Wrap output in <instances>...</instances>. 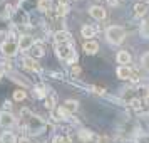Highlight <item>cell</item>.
Returning <instances> with one entry per match:
<instances>
[{
  "mask_svg": "<svg viewBox=\"0 0 149 143\" xmlns=\"http://www.w3.org/2000/svg\"><path fill=\"white\" fill-rule=\"evenodd\" d=\"M29 52H30V56H29V57H32V59H35V61H37L39 57H42V56L45 54V51H44V46H40V44H34V46L30 47V51H29Z\"/></svg>",
  "mask_w": 149,
  "mask_h": 143,
  "instance_id": "obj_14",
  "label": "cell"
},
{
  "mask_svg": "<svg viewBox=\"0 0 149 143\" xmlns=\"http://www.w3.org/2000/svg\"><path fill=\"white\" fill-rule=\"evenodd\" d=\"M35 44V39L30 34H22L17 41V47L19 51H30V47Z\"/></svg>",
  "mask_w": 149,
  "mask_h": 143,
  "instance_id": "obj_5",
  "label": "cell"
},
{
  "mask_svg": "<svg viewBox=\"0 0 149 143\" xmlns=\"http://www.w3.org/2000/svg\"><path fill=\"white\" fill-rule=\"evenodd\" d=\"M2 2H3V0H0V4H2Z\"/></svg>",
  "mask_w": 149,
  "mask_h": 143,
  "instance_id": "obj_32",
  "label": "cell"
},
{
  "mask_svg": "<svg viewBox=\"0 0 149 143\" xmlns=\"http://www.w3.org/2000/svg\"><path fill=\"white\" fill-rule=\"evenodd\" d=\"M55 54L59 59L65 62H75L77 59V54H75V49H74V42H70V44H57L55 46Z\"/></svg>",
  "mask_w": 149,
  "mask_h": 143,
  "instance_id": "obj_2",
  "label": "cell"
},
{
  "mask_svg": "<svg viewBox=\"0 0 149 143\" xmlns=\"http://www.w3.org/2000/svg\"><path fill=\"white\" fill-rule=\"evenodd\" d=\"M92 89H94L95 94H102L104 93V88H99V86H92Z\"/></svg>",
  "mask_w": 149,
  "mask_h": 143,
  "instance_id": "obj_26",
  "label": "cell"
},
{
  "mask_svg": "<svg viewBox=\"0 0 149 143\" xmlns=\"http://www.w3.org/2000/svg\"><path fill=\"white\" fill-rule=\"evenodd\" d=\"M17 143H32L29 138H20V140H17Z\"/></svg>",
  "mask_w": 149,
  "mask_h": 143,
  "instance_id": "obj_28",
  "label": "cell"
},
{
  "mask_svg": "<svg viewBox=\"0 0 149 143\" xmlns=\"http://www.w3.org/2000/svg\"><path fill=\"white\" fill-rule=\"evenodd\" d=\"M77 108H79V103L75 101V99H67V101L64 103V106H62V109H64L67 115L75 113V111H77Z\"/></svg>",
  "mask_w": 149,
  "mask_h": 143,
  "instance_id": "obj_15",
  "label": "cell"
},
{
  "mask_svg": "<svg viewBox=\"0 0 149 143\" xmlns=\"http://www.w3.org/2000/svg\"><path fill=\"white\" fill-rule=\"evenodd\" d=\"M116 73H117V77L119 79H124V81L126 79H137L136 77V71L131 66H119Z\"/></svg>",
  "mask_w": 149,
  "mask_h": 143,
  "instance_id": "obj_7",
  "label": "cell"
},
{
  "mask_svg": "<svg viewBox=\"0 0 149 143\" xmlns=\"http://www.w3.org/2000/svg\"><path fill=\"white\" fill-rule=\"evenodd\" d=\"M72 73H74V74H79V73H81V68H79V66H74Z\"/></svg>",
  "mask_w": 149,
  "mask_h": 143,
  "instance_id": "obj_29",
  "label": "cell"
},
{
  "mask_svg": "<svg viewBox=\"0 0 149 143\" xmlns=\"http://www.w3.org/2000/svg\"><path fill=\"white\" fill-rule=\"evenodd\" d=\"M2 77H3V71H2V69H0V79H2Z\"/></svg>",
  "mask_w": 149,
  "mask_h": 143,
  "instance_id": "obj_31",
  "label": "cell"
},
{
  "mask_svg": "<svg viewBox=\"0 0 149 143\" xmlns=\"http://www.w3.org/2000/svg\"><path fill=\"white\" fill-rule=\"evenodd\" d=\"M0 143H17V136L12 131H3L0 135Z\"/></svg>",
  "mask_w": 149,
  "mask_h": 143,
  "instance_id": "obj_18",
  "label": "cell"
},
{
  "mask_svg": "<svg viewBox=\"0 0 149 143\" xmlns=\"http://www.w3.org/2000/svg\"><path fill=\"white\" fill-rule=\"evenodd\" d=\"M149 12V4L148 2H139L132 7V15L136 19H141V17H146Z\"/></svg>",
  "mask_w": 149,
  "mask_h": 143,
  "instance_id": "obj_8",
  "label": "cell"
},
{
  "mask_svg": "<svg viewBox=\"0 0 149 143\" xmlns=\"http://www.w3.org/2000/svg\"><path fill=\"white\" fill-rule=\"evenodd\" d=\"M82 51H84L86 54H89V56L95 54V52L99 51V42L94 41V39H91V41H86V42H84V46H82Z\"/></svg>",
  "mask_w": 149,
  "mask_h": 143,
  "instance_id": "obj_11",
  "label": "cell"
},
{
  "mask_svg": "<svg viewBox=\"0 0 149 143\" xmlns=\"http://www.w3.org/2000/svg\"><path fill=\"white\" fill-rule=\"evenodd\" d=\"M34 94H35V98H42V99H44V98L47 96V88L42 86V84H37L34 88Z\"/></svg>",
  "mask_w": 149,
  "mask_h": 143,
  "instance_id": "obj_20",
  "label": "cell"
},
{
  "mask_svg": "<svg viewBox=\"0 0 149 143\" xmlns=\"http://www.w3.org/2000/svg\"><path fill=\"white\" fill-rule=\"evenodd\" d=\"M27 98V91H24V89H17L14 91V99L15 101H24Z\"/></svg>",
  "mask_w": 149,
  "mask_h": 143,
  "instance_id": "obj_22",
  "label": "cell"
},
{
  "mask_svg": "<svg viewBox=\"0 0 149 143\" xmlns=\"http://www.w3.org/2000/svg\"><path fill=\"white\" fill-rule=\"evenodd\" d=\"M141 35L146 37V39H149V15L142 20V24H141Z\"/></svg>",
  "mask_w": 149,
  "mask_h": 143,
  "instance_id": "obj_21",
  "label": "cell"
},
{
  "mask_svg": "<svg viewBox=\"0 0 149 143\" xmlns=\"http://www.w3.org/2000/svg\"><path fill=\"white\" fill-rule=\"evenodd\" d=\"M25 120V128H27V131L30 133V135H39V133H44L45 131V123H44V120L42 118H39V116L35 115H27V118H24Z\"/></svg>",
  "mask_w": 149,
  "mask_h": 143,
  "instance_id": "obj_3",
  "label": "cell"
},
{
  "mask_svg": "<svg viewBox=\"0 0 149 143\" xmlns=\"http://www.w3.org/2000/svg\"><path fill=\"white\" fill-rule=\"evenodd\" d=\"M106 39H107L109 44L119 46L126 39V29L121 27V25H109L106 29Z\"/></svg>",
  "mask_w": 149,
  "mask_h": 143,
  "instance_id": "obj_1",
  "label": "cell"
},
{
  "mask_svg": "<svg viewBox=\"0 0 149 143\" xmlns=\"http://www.w3.org/2000/svg\"><path fill=\"white\" fill-rule=\"evenodd\" d=\"M116 61L119 62L121 66H129L131 61H132V57H131V54H129L127 51H119L117 56H116Z\"/></svg>",
  "mask_w": 149,
  "mask_h": 143,
  "instance_id": "obj_13",
  "label": "cell"
},
{
  "mask_svg": "<svg viewBox=\"0 0 149 143\" xmlns=\"http://www.w3.org/2000/svg\"><path fill=\"white\" fill-rule=\"evenodd\" d=\"M37 7H39V10H42V12L50 14V10H52V7H54V2H52V0H39Z\"/></svg>",
  "mask_w": 149,
  "mask_h": 143,
  "instance_id": "obj_17",
  "label": "cell"
},
{
  "mask_svg": "<svg viewBox=\"0 0 149 143\" xmlns=\"http://www.w3.org/2000/svg\"><path fill=\"white\" fill-rule=\"evenodd\" d=\"M54 41H55V46L57 44H70L72 42V35L69 30H57L54 34Z\"/></svg>",
  "mask_w": 149,
  "mask_h": 143,
  "instance_id": "obj_9",
  "label": "cell"
},
{
  "mask_svg": "<svg viewBox=\"0 0 149 143\" xmlns=\"http://www.w3.org/2000/svg\"><path fill=\"white\" fill-rule=\"evenodd\" d=\"M79 138H81L82 142H89V140H92V131H89V130H81V131H79Z\"/></svg>",
  "mask_w": 149,
  "mask_h": 143,
  "instance_id": "obj_23",
  "label": "cell"
},
{
  "mask_svg": "<svg viewBox=\"0 0 149 143\" xmlns=\"http://www.w3.org/2000/svg\"><path fill=\"white\" fill-rule=\"evenodd\" d=\"M97 30H99V29L95 27V25L86 24V25H82V29H81V34H82V37H86L87 41H91V39H92V37H94V35L97 34Z\"/></svg>",
  "mask_w": 149,
  "mask_h": 143,
  "instance_id": "obj_12",
  "label": "cell"
},
{
  "mask_svg": "<svg viewBox=\"0 0 149 143\" xmlns=\"http://www.w3.org/2000/svg\"><path fill=\"white\" fill-rule=\"evenodd\" d=\"M141 64H142V68L146 69L149 73V52H146V54H142L141 57Z\"/></svg>",
  "mask_w": 149,
  "mask_h": 143,
  "instance_id": "obj_24",
  "label": "cell"
},
{
  "mask_svg": "<svg viewBox=\"0 0 149 143\" xmlns=\"http://www.w3.org/2000/svg\"><path fill=\"white\" fill-rule=\"evenodd\" d=\"M24 68L29 69V71H40V66H39L37 61L32 59V57H25V59H24Z\"/></svg>",
  "mask_w": 149,
  "mask_h": 143,
  "instance_id": "obj_16",
  "label": "cell"
},
{
  "mask_svg": "<svg viewBox=\"0 0 149 143\" xmlns=\"http://www.w3.org/2000/svg\"><path fill=\"white\" fill-rule=\"evenodd\" d=\"M0 51H2V54L5 56V57H15L17 52H19V47H17V42L14 39H7V41L2 42Z\"/></svg>",
  "mask_w": 149,
  "mask_h": 143,
  "instance_id": "obj_4",
  "label": "cell"
},
{
  "mask_svg": "<svg viewBox=\"0 0 149 143\" xmlns=\"http://www.w3.org/2000/svg\"><path fill=\"white\" fill-rule=\"evenodd\" d=\"M15 116L14 113H10V111H0V126H3V128H12L15 125Z\"/></svg>",
  "mask_w": 149,
  "mask_h": 143,
  "instance_id": "obj_6",
  "label": "cell"
},
{
  "mask_svg": "<svg viewBox=\"0 0 149 143\" xmlns=\"http://www.w3.org/2000/svg\"><path fill=\"white\" fill-rule=\"evenodd\" d=\"M52 143H70V138L69 136H54V140H52Z\"/></svg>",
  "mask_w": 149,
  "mask_h": 143,
  "instance_id": "obj_25",
  "label": "cell"
},
{
  "mask_svg": "<svg viewBox=\"0 0 149 143\" xmlns=\"http://www.w3.org/2000/svg\"><path fill=\"white\" fill-rule=\"evenodd\" d=\"M45 103H47V108H52V106L55 104V98H49Z\"/></svg>",
  "mask_w": 149,
  "mask_h": 143,
  "instance_id": "obj_27",
  "label": "cell"
},
{
  "mask_svg": "<svg viewBox=\"0 0 149 143\" xmlns=\"http://www.w3.org/2000/svg\"><path fill=\"white\" fill-rule=\"evenodd\" d=\"M89 15H91L92 19H95V20H104L106 15H107V12H106V8L101 7V5H92V7L89 8Z\"/></svg>",
  "mask_w": 149,
  "mask_h": 143,
  "instance_id": "obj_10",
  "label": "cell"
},
{
  "mask_svg": "<svg viewBox=\"0 0 149 143\" xmlns=\"http://www.w3.org/2000/svg\"><path fill=\"white\" fill-rule=\"evenodd\" d=\"M54 14H55V15H59V17H64V15H67V14H69V4H65V2H61V4L55 7Z\"/></svg>",
  "mask_w": 149,
  "mask_h": 143,
  "instance_id": "obj_19",
  "label": "cell"
},
{
  "mask_svg": "<svg viewBox=\"0 0 149 143\" xmlns=\"http://www.w3.org/2000/svg\"><path fill=\"white\" fill-rule=\"evenodd\" d=\"M117 4V0H109V5H116Z\"/></svg>",
  "mask_w": 149,
  "mask_h": 143,
  "instance_id": "obj_30",
  "label": "cell"
}]
</instances>
